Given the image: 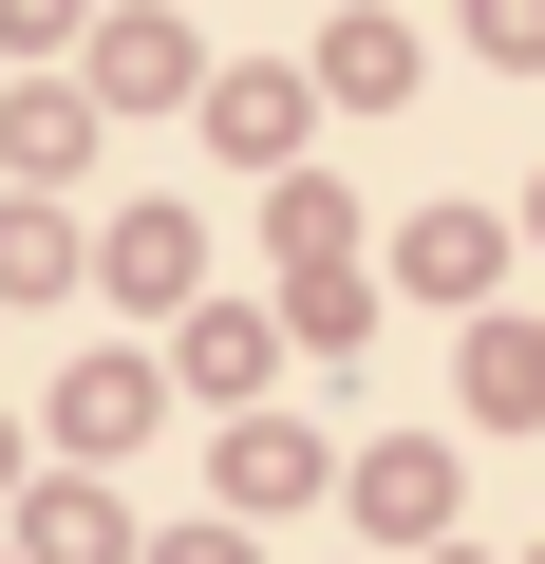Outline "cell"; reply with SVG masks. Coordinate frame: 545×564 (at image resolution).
Instances as JSON below:
<instances>
[{
  "label": "cell",
  "mask_w": 545,
  "mask_h": 564,
  "mask_svg": "<svg viewBox=\"0 0 545 564\" xmlns=\"http://www.w3.org/2000/svg\"><path fill=\"white\" fill-rule=\"evenodd\" d=\"M132 414H151V395H132V377H57V433H76V452H113V433H132Z\"/></svg>",
  "instance_id": "obj_1"
},
{
  "label": "cell",
  "mask_w": 545,
  "mask_h": 564,
  "mask_svg": "<svg viewBox=\"0 0 545 564\" xmlns=\"http://www.w3.org/2000/svg\"><path fill=\"white\" fill-rule=\"evenodd\" d=\"M39 564H132V545H113V508H39Z\"/></svg>",
  "instance_id": "obj_2"
}]
</instances>
